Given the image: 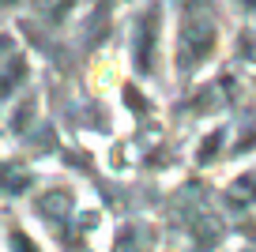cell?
Instances as JSON below:
<instances>
[{"label": "cell", "mask_w": 256, "mask_h": 252, "mask_svg": "<svg viewBox=\"0 0 256 252\" xmlns=\"http://www.w3.org/2000/svg\"><path fill=\"white\" fill-rule=\"evenodd\" d=\"M158 8L154 12H147L144 16V23H140V30H136V64H140V72H151L154 68V42H158Z\"/></svg>", "instance_id": "7a4b0ae2"}, {"label": "cell", "mask_w": 256, "mask_h": 252, "mask_svg": "<svg viewBox=\"0 0 256 252\" xmlns=\"http://www.w3.org/2000/svg\"><path fill=\"white\" fill-rule=\"evenodd\" d=\"M241 4H245V8L252 12V16H256V0H241Z\"/></svg>", "instance_id": "277c9868"}, {"label": "cell", "mask_w": 256, "mask_h": 252, "mask_svg": "<svg viewBox=\"0 0 256 252\" xmlns=\"http://www.w3.org/2000/svg\"><path fill=\"white\" fill-rule=\"evenodd\" d=\"M23 72H26V68H23V60H12L8 68L0 72V76H4V79H0V94H8V90L19 83V76H23Z\"/></svg>", "instance_id": "3957f363"}, {"label": "cell", "mask_w": 256, "mask_h": 252, "mask_svg": "<svg viewBox=\"0 0 256 252\" xmlns=\"http://www.w3.org/2000/svg\"><path fill=\"white\" fill-rule=\"evenodd\" d=\"M211 46H215V23L208 19V12H188L181 23V53H177L181 68H196L211 53Z\"/></svg>", "instance_id": "6da1fadb"}]
</instances>
